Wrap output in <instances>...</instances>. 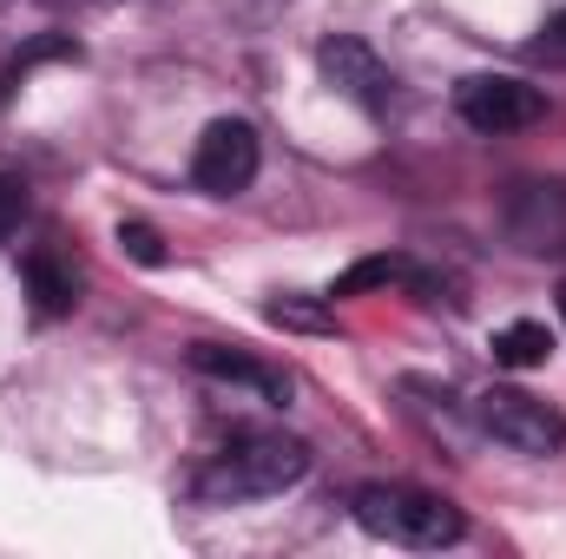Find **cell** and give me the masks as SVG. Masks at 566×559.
Masks as SVG:
<instances>
[{
  "label": "cell",
  "mask_w": 566,
  "mask_h": 559,
  "mask_svg": "<svg viewBox=\"0 0 566 559\" xmlns=\"http://www.w3.org/2000/svg\"><path fill=\"white\" fill-rule=\"evenodd\" d=\"M488 349H494V362H501V369H514V376H521V369H541V362L554 356V336H547V323H507V329H494V342H488Z\"/></svg>",
  "instance_id": "cell-10"
},
{
  "label": "cell",
  "mask_w": 566,
  "mask_h": 559,
  "mask_svg": "<svg viewBox=\"0 0 566 559\" xmlns=\"http://www.w3.org/2000/svg\"><path fill=\"white\" fill-rule=\"evenodd\" d=\"M191 369L198 376H211V382H238V389H251V395H264V402H290V376L271 369V362H258V356H244V349H224V342H198L191 349Z\"/></svg>",
  "instance_id": "cell-7"
},
{
  "label": "cell",
  "mask_w": 566,
  "mask_h": 559,
  "mask_svg": "<svg viewBox=\"0 0 566 559\" xmlns=\"http://www.w3.org/2000/svg\"><path fill=\"white\" fill-rule=\"evenodd\" d=\"M264 316H271L277 329H310V336L336 329V316H329V296H323V303H303V296H271V303H264Z\"/></svg>",
  "instance_id": "cell-13"
},
{
  "label": "cell",
  "mask_w": 566,
  "mask_h": 559,
  "mask_svg": "<svg viewBox=\"0 0 566 559\" xmlns=\"http://www.w3.org/2000/svg\"><path fill=\"white\" fill-rule=\"evenodd\" d=\"M349 514H356L363 534H376V540H389V547H416V553H441V547H454V540L468 534V520H461L454 500H441V494H428V487H396V481L363 487V494L349 500Z\"/></svg>",
  "instance_id": "cell-2"
},
{
  "label": "cell",
  "mask_w": 566,
  "mask_h": 559,
  "mask_svg": "<svg viewBox=\"0 0 566 559\" xmlns=\"http://www.w3.org/2000/svg\"><path fill=\"white\" fill-rule=\"evenodd\" d=\"M316 66H323V80H329L349 106H363V113H389L396 80H389L382 53H376L369 40H356V33H329V40L316 46Z\"/></svg>",
  "instance_id": "cell-6"
},
{
  "label": "cell",
  "mask_w": 566,
  "mask_h": 559,
  "mask_svg": "<svg viewBox=\"0 0 566 559\" xmlns=\"http://www.w3.org/2000/svg\"><path fill=\"white\" fill-rule=\"evenodd\" d=\"M258 165H264V145L251 119H211L191 145V184L205 198H238L258 178Z\"/></svg>",
  "instance_id": "cell-5"
},
{
  "label": "cell",
  "mask_w": 566,
  "mask_h": 559,
  "mask_svg": "<svg viewBox=\"0 0 566 559\" xmlns=\"http://www.w3.org/2000/svg\"><path fill=\"white\" fill-rule=\"evenodd\" d=\"M20 277H27V296H33V316H66L80 303V277L60 251H33Z\"/></svg>",
  "instance_id": "cell-9"
},
{
  "label": "cell",
  "mask_w": 566,
  "mask_h": 559,
  "mask_svg": "<svg viewBox=\"0 0 566 559\" xmlns=\"http://www.w3.org/2000/svg\"><path fill=\"white\" fill-rule=\"evenodd\" d=\"M454 113H461L474 133L501 139V133L541 126V119H547V93L527 86V80H514V73H474V80L454 86Z\"/></svg>",
  "instance_id": "cell-4"
},
{
  "label": "cell",
  "mask_w": 566,
  "mask_h": 559,
  "mask_svg": "<svg viewBox=\"0 0 566 559\" xmlns=\"http://www.w3.org/2000/svg\"><path fill=\"white\" fill-rule=\"evenodd\" d=\"M507 224L527 251H566V184H521Z\"/></svg>",
  "instance_id": "cell-8"
},
{
  "label": "cell",
  "mask_w": 566,
  "mask_h": 559,
  "mask_svg": "<svg viewBox=\"0 0 566 559\" xmlns=\"http://www.w3.org/2000/svg\"><path fill=\"white\" fill-rule=\"evenodd\" d=\"M527 53H534L541 66H566V7L554 13V20H547V27H541V40H534Z\"/></svg>",
  "instance_id": "cell-15"
},
{
  "label": "cell",
  "mask_w": 566,
  "mask_h": 559,
  "mask_svg": "<svg viewBox=\"0 0 566 559\" xmlns=\"http://www.w3.org/2000/svg\"><path fill=\"white\" fill-rule=\"evenodd\" d=\"M560 316H566V283H560Z\"/></svg>",
  "instance_id": "cell-17"
},
{
  "label": "cell",
  "mask_w": 566,
  "mask_h": 559,
  "mask_svg": "<svg viewBox=\"0 0 566 559\" xmlns=\"http://www.w3.org/2000/svg\"><path fill=\"white\" fill-rule=\"evenodd\" d=\"M20 218H27V191H20V178H7V171H0V238H13V231H20Z\"/></svg>",
  "instance_id": "cell-16"
},
{
  "label": "cell",
  "mask_w": 566,
  "mask_h": 559,
  "mask_svg": "<svg viewBox=\"0 0 566 559\" xmlns=\"http://www.w3.org/2000/svg\"><path fill=\"white\" fill-rule=\"evenodd\" d=\"M382 283H428L409 257H363V264H349L343 277L329 283V303L336 296H363V289H382Z\"/></svg>",
  "instance_id": "cell-11"
},
{
  "label": "cell",
  "mask_w": 566,
  "mask_h": 559,
  "mask_svg": "<svg viewBox=\"0 0 566 559\" xmlns=\"http://www.w3.org/2000/svg\"><path fill=\"white\" fill-rule=\"evenodd\" d=\"M303 474H310V447L296 434H244L191 474V494L211 507H238V500H271Z\"/></svg>",
  "instance_id": "cell-1"
},
{
  "label": "cell",
  "mask_w": 566,
  "mask_h": 559,
  "mask_svg": "<svg viewBox=\"0 0 566 559\" xmlns=\"http://www.w3.org/2000/svg\"><path fill=\"white\" fill-rule=\"evenodd\" d=\"M468 409H474V428L488 441H501L514 454H560L566 447V415L527 389H481Z\"/></svg>",
  "instance_id": "cell-3"
},
{
  "label": "cell",
  "mask_w": 566,
  "mask_h": 559,
  "mask_svg": "<svg viewBox=\"0 0 566 559\" xmlns=\"http://www.w3.org/2000/svg\"><path fill=\"white\" fill-rule=\"evenodd\" d=\"M40 60H80V46H73L66 33H40L33 46H20V53L7 60V73H0V93H13V86H20V80L40 66Z\"/></svg>",
  "instance_id": "cell-12"
},
{
  "label": "cell",
  "mask_w": 566,
  "mask_h": 559,
  "mask_svg": "<svg viewBox=\"0 0 566 559\" xmlns=\"http://www.w3.org/2000/svg\"><path fill=\"white\" fill-rule=\"evenodd\" d=\"M0 7H7V0H0Z\"/></svg>",
  "instance_id": "cell-18"
},
{
  "label": "cell",
  "mask_w": 566,
  "mask_h": 559,
  "mask_svg": "<svg viewBox=\"0 0 566 559\" xmlns=\"http://www.w3.org/2000/svg\"><path fill=\"white\" fill-rule=\"evenodd\" d=\"M119 251H126L133 264H145V271H158V264H165V238H158L151 224H139V218H126V224H119Z\"/></svg>",
  "instance_id": "cell-14"
}]
</instances>
